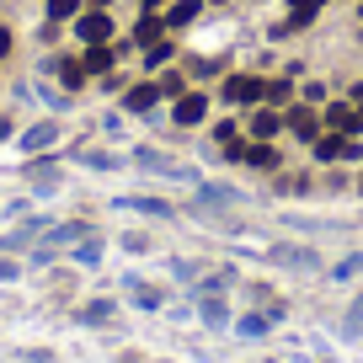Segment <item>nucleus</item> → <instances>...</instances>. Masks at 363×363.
Listing matches in <instances>:
<instances>
[{"label":"nucleus","instance_id":"26","mask_svg":"<svg viewBox=\"0 0 363 363\" xmlns=\"http://www.w3.org/2000/svg\"><path fill=\"white\" fill-rule=\"evenodd\" d=\"M91 235V225H86V219H69V225H54V230H48V246H69V240H86Z\"/></svg>","mask_w":363,"mask_h":363},{"label":"nucleus","instance_id":"3","mask_svg":"<svg viewBox=\"0 0 363 363\" xmlns=\"http://www.w3.org/2000/svg\"><path fill=\"white\" fill-rule=\"evenodd\" d=\"M267 262L284 272H320V251L315 246H294V240H278V246H267Z\"/></svg>","mask_w":363,"mask_h":363},{"label":"nucleus","instance_id":"13","mask_svg":"<svg viewBox=\"0 0 363 363\" xmlns=\"http://www.w3.org/2000/svg\"><path fill=\"white\" fill-rule=\"evenodd\" d=\"M198 16H203V0H177V6H166V33H182V27H193Z\"/></svg>","mask_w":363,"mask_h":363},{"label":"nucleus","instance_id":"15","mask_svg":"<svg viewBox=\"0 0 363 363\" xmlns=\"http://www.w3.org/2000/svg\"><path fill=\"white\" fill-rule=\"evenodd\" d=\"M272 331V315L267 310H246V315H235V337L240 342H262Z\"/></svg>","mask_w":363,"mask_h":363},{"label":"nucleus","instance_id":"45","mask_svg":"<svg viewBox=\"0 0 363 363\" xmlns=\"http://www.w3.org/2000/svg\"><path fill=\"white\" fill-rule=\"evenodd\" d=\"M358 134H363V107H358Z\"/></svg>","mask_w":363,"mask_h":363},{"label":"nucleus","instance_id":"11","mask_svg":"<svg viewBox=\"0 0 363 363\" xmlns=\"http://www.w3.org/2000/svg\"><path fill=\"white\" fill-rule=\"evenodd\" d=\"M22 177L33 182V193H54V187H59V166H54V155L27 160V166H22Z\"/></svg>","mask_w":363,"mask_h":363},{"label":"nucleus","instance_id":"12","mask_svg":"<svg viewBox=\"0 0 363 363\" xmlns=\"http://www.w3.org/2000/svg\"><path fill=\"white\" fill-rule=\"evenodd\" d=\"M48 145H59V123H54V118H43V123L22 128V150H27V155H43Z\"/></svg>","mask_w":363,"mask_h":363},{"label":"nucleus","instance_id":"35","mask_svg":"<svg viewBox=\"0 0 363 363\" xmlns=\"http://www.w3.org/2000/svg\"><path fill=\"white\" fill-rule=\"evenodd\" d=\"M171 272H177L182 284H198V278H203V267H198V262H187V257H177V262H171Z\"/></svg>","mask_w":363,"mask_h":363},{"label":"nucleus","instance_id":"1","mask_svg":"<svg viewBox=\"0 0 363 363\" xmlns=\"http://www.w3.org/2000/svg\"><path fill=\"white\" fill-rule=\"evenodd\" d=\"M134 160H139V171H150V177H166V182H187V187H198V166H187V160H177V155H166V150H155V145H139L134 150Z\"/></svg>","mask_w":363,"mask_h":363},{"label":"nucleus","instance_id":"27","mask_svg":"<svg viewBox=\"0 0 363 363\" xmlns=\"http://www.w3.org/2000/svg\"><path fill=\"white\" fill-rule=\"evenodd\" d=\"M128 294H134V305L139 310H160V305H166V289H150V284H139V278H128Z\"/></svg>","mask_w":363,"mask_h":363},{"label":"nucleus","instance_id":"39","mask_svg":"<svg viewBox=\"0 0 363 363\" xmlns=\"http://www.w3.org/2000/svg\"><path fill=\"white\" fill-rule=\"evenodd\" d=\"M16 272H22V267H16L11 257H0V278H16Z\"/></svg>","mask_w":363,"mask_h":363},{"label":"nucleus","instance_id":"23","mask_svg":"<svg viewBox=\"0 0 363 363\" xmlns=\"http://www.w3.org/2000/svg\"><path fill=\"white\" fill-rule=\"evenodd\" d=\"M171 59H177V43H171V38L150 43V48H145V75H160V69H166Z\"/></svg>","mask_w":363,"mask_h":363},{"label":"nucleus","instance_id":"8","mask_svg":"<svg viewBox=\"0 0 363 363\" xmlns=\"http://www.w3.org/2000/svg\"><path fill=\"white\" fill-rule=\"evenodd\" d=\"M193 203H208V208H246V193L240 187H230V182H198V193H193Z\"/></svg>","mask_w":363,"mask_h":363},{"label":"nucleus","instance_id":"17","mask_svg":"<svg viewBox=\"0 0 363 363\" xmlns=\"http://www.w3.org/2000/svg\"><path fill=\"white\" fill-rule=\"evenodd\" d=\"M118 54H123V48H113V43H96V48H86V59H80V65H86V75H113Z\"/></svg>","mask_w":363,"mask_h":363},{"label":"nucleus","instance_id":"21","mask_svg":"<svg viewBox=\"0 0 363 363\" xmlns=\"http://www.w3.org/2000/svg\"><path fill=\"white\" fill-rule=\"evenodd\" d=\"M294 86H299L294 75H272L267 80V107H284L289 113V107H294Z\"/></svg>","mask_w":363,"mask_h":363},{"label":"nucleus","instance_id":"46","mask_svg":"<svg viewBox=\"0 0 363 363\" xmlns=\"http://www.w3.org/2000/svg\"><path fill=\"white\" fill-rule=\"evenodd\" d=\"M358 193H363V177H358Z\"/></svg>","mask_w":363,"mask_h":363},{"label":"nucleus","instance_id":"47","mask_svg":"<svg viewBox=\"0 0 363 363\" xmlns=\"http://www.w3.org/2000/svg\"><path fill=\"white\" fill-rule=\"evenodd\" d=\"M358 16H363V0H358Z\"/></svg>","mask_w":363,"mask_h":363},{"label":"nucleus","instance_id":"20","mask_svg":"<svg viewBox=\"0 0 363 363\" xmlns=\"http://www.w3.org/2000/svg\"><path fill=\"white\" fill-rule=\"evenodd\" d=\"M48 69H54V75H59V86H65L69 96H75V91L86 86V65H80V59H54V65H48Z\"/></svg>","mask_w":363,"mask_h":363},{"label":"nucleus","instance_id":"14","mask_svg":"<svg viewBox=\"0 0 363 363\" xmlns=\"http://www.w3.org/2000/svg\"><path fill=\"white\" fill-rule=\"evenodd\" d=\"M198 320H203L208 331H225V326H230V305H225V294H203V299H198Z\"/></svg>","mask_w":363,"mask_h":363},{"label":"nucleus","instance_id":"24","mask_svg":"<svg viewBox=\"0 0 363 363\" xmlns=\"http://www.w3.org/2000/svg\"><path fill=\"white\" fill-rule=\"evenodd\" d=\"M310 160H315V166H337L342 160V134H320L315 145H310Z\"/></svg>","mask_w":363,"mask_h":363},{"label":"nucleus","instance_id":"9","mask_svg":"<svg viewBox=\"0 0 363 363\" xmlns=\"http://www.w3.org/2000/svg\"><path fill=\"white\" fill-rule=\"evenodd\" d=\"M123 113H128V118H150V113H160V86H155V75L123 91Z\"/></svg>","mask_w":363,"mask_h":363},{"label":"nucleus","instance_id":"37","mask_svg":"<svg viewBox=\"0 0 363 363\" xmlns=\"http://www.w3.org/2000/svg\"><path fill=\"white\" fill-rule=\"evenodd\" d=\"M123 251H134V257H145V251H150V240H145V235H123Z\"/></svg>","mask_w":363,"mask_h":363},{"label":"nucleus","instance_id":"22","mask_svg":"<svg viewBox=\"0 0 363 363\" xmlns=\"http://www.w3.org/2000/svg\"><path fill=\"white\" fill-rule=\"evenodd\" d=\"M118 208H134V214H150V219H171L177 214L166 198H118Z\"/></svg>","mask_w":363,"mask_h":363},{"label":"nucleus","instance_id":"5","mask_svg":"<svg viewBox=\"0 0 363 363\" xmlns=\"http://www.w3.org/2000/svg\"><path fill=\"white\" fill-rule=\"evenodd\" d=\"M225 102H235L240 113H246V107H262L267 102V80L262 75H230L225 80Z\"/></svg>","mask_w":363,"mask_h":363},{"label":"nucleus","instance_id":"29","mask_svg":"<svg viewBox=\"0 0 363 363\" xmlns=\"http://www.w3.org/2000/svg\"><path fill=\"white\" fill-rule=\"evenodd\" d=\"M43 6H48V22H75L86 11V0H43Z\"/></svg>","mask_w":363,"mask_h":363},{"label":"nucleus","instance_id":"43","mask_svg":"<svg viewBox=\"0 0 363 363\" xmlns=\"http://www.w3.org/2000/svg\"><path fill=\"white\" fill-rule=\"evenodd\" d=\"M0 139H11V118H0Z\"/></svg>","mask_w":363,"mask_h":363},{"label":"nucleus","instance_id":"4","mask_svg":"<svg viewBox=\"0 0 363 363\" xmlns=\"http://www.w3.org/2000/svg\"><path fill=\"white\" fill-rule=\"evenodd\" d=\"M278 134H289V113L284 107H251L246 113V139H278Z\"/></svg>","mask_w":363,"mask_h":363},{"label":"nucleus","instance_id":"16","mask_svg":"<svg viewBox=\"0 0 363 363\" xmlns=\"http://www.w3.org/2000/svg\"><path fill=\"white\" fill-rule=\"evenodd\" d=\"M48 230H54V225H48V219H27V225H16L11 235H6V251H27V246H33V240H43Z\"/></svg>","mask_w":363,"mask_h":363},{"label":"nucleus","instance_id":"10","mask_svg":"<svg viewBox=\"0 0 363 363\" xmlns=\"http://www.w3.org/2000/svg\"><path fill=\"white\" fill-rule=\"evenodd\" d=\"M320 123H326V134H358V107L331 96V102L320 107Z\"/></svg>","mask_w":363,"mask_h":363},{"label":"nucleus","instance_id":"32","mask_svg":"<svg viewBox=\"0 0 363 363\" xmlns=\"http://www.w3.org/2000/svg\"><path fill=\"white\" fill-rule=\"evenodd\" d=\"M86 166H91V171H118L123 160H118L113 150H86Z\"/></svg>","mask_w":363,"mask_h":363},{"label":"nucleus","instance_id":"44","mask_svg":"<svg viewBox=\"0 0 363 363\" xmlns=\"http://www.w3.org/2000/svg\"><path fill=\"white\" fill-rule=\"evenodd\" d=\"M113 363H139V358H134V352H123V358H113Z\"/></svg>","mask_w":363,"mask_h":363},{"label":"nucleus","instance_id":"40","mask_svg":"<svg viewBox=\"0 0 363 363\" xmlns=\"http://www.w3.org/2000/svg\"><path fill=\"white\" fill-rule=\"evenodd\" d=\"M11 54V33H6V27H0V59Z\"/></svg>","mask_w":363,"mask_h":363},{"label":"nucleus","instance_id":"25","mask_svg":"<svg viewBox=\"0 0 363 363\" xmlns=\"http://www.w3.org/2000/svg\"><path fill=\"white\" fill-rule=\"evenodd\" d=\"M160 38H166V22H160V16H139V22H134V38H128V43L150 48V43H160Z\"/></svg>","mask_w":363,"mask_h":363},{"label":"nucleus","instance_id":"48","mask_svg":"<svg viewBox=\"0 0 363 363\" xmlns=\"http://www.w3.org/2000/svg\"><path fill=\"white\" fill-rule=\"evenodd\" d=\"M352 6H358V0H352Z\"/></svg>","mask_w":363,"mask_h":363},{"label":"nucleus","instance_id":"6","mask_svg":"<svg viewBox=\"0 0 363 363\" xmlns=\"http://www.w3.org/2000/svg\"><path fill=\"white\" fill-rule=\"evenodd\" d=\"M113 33H118V22L107 11H80L75 16V38L86 48H96V43H113Z\"/></svg>","mask_w":363,"mask_h":363},{"label":"nucleus","instance_id":"36","mask_svg":"<svg viewBox=\"0 0 363 363\" xmlns=\"http://www.w3.org/2000/svg\"><path fill=\"white\" fill-rule=\"evenodd\" d=\"M284 22H289V33H305V27H315V11H289Z\"/></svg>","mask_w":363,"mask_h":363},{"label":"nucleus","instance_id":"19","mask_svg":"<svg viewBox=\"0 0 363 363\" xmlns=\"http://www.w3.org/2000/svg\"><path fill=\"white\" fill-rule=\"evenodd\" d=\"M113 315H118V299H91V305H80V310H75L80 326H107Z\"/></svg>","mask_w":363,"mask_h":363},{"label":"nucleus","instance_id":"7","mask_svg":"<svg viewBox=\"0 0 363 363\" xmlns=\"http://www.w3.org/2000/svg\"><path fill=\"white\" fill-rule=\"evenodd\" d=\"M289 134H294L299 145H315V139L326 134V123H320V107L294 102V107H289Z\"/></svg>","mask_w":363,"mask_h":363},{"label":"nucleus","instance_id":"31","mask_svg":"<svg viewBox=\"0 0 363 363\" xmlns=\"http://www.w3.org/2000/svg\"><path fill=\"white\" fill-rule=\"evenodd\" d=\"M75 262H80V267H96V262H102V240H80V246H75Z\"/></svg>","mask_w":363,"mask_h":363},{"label":"nucleus","instance_id":"30","mask_svg":"<svg viewBox=\"0 0 363 363\" xmlns=\"http://www.w3.org/2000/svg\"><path fill=\"white\" fill-rule=\"evenodd\" d=\"M342 337H347V342H358V337H363V294L352 299L347 315H342Z\"/></svg>","mask_w":363,"mask_h":363},{"label":"nucleus","instance_id":"18","mask_svg":"<svg viewBox=\"0 0 363 363\" xmlns=\"http://www.w3.org/2000/svg\"><path fill=\"white\" fill-rule=\"evenodd\" d=\"M155 86H160V102H177V96H182V91H193V75H187V69H160V75H155Z\"/></svg>","mask_w":363,"mask_h":363},{"label":"nucleus","instance_id":"38","mask_svg":"<svg viewBox=\"0 0 363 363\" xmlns=\"http://www.w3.org/2000/svg\"><path fill=\"white\" fill-rule=\"evenodd\" d=\"M320 6L326 0H289V11H315V16H320Z\"/></svg>","mask_w":363,"mask_h":363},{"label":"nucleus","instance_id":"42","mask_svg":"<svg viewBox=\"0 0 363 363\" xmlns=\"http://www.w3.org/2000/svg\"><path fill=\"white\" fill-rule=\"evenodd\" d=\"M107 6H113V0H86V11H107Z\"/></svg>","mask_w":363,"mask_h":363},{"label":"nucleus","instance_id":"34","mask_svg":"<svg viewBox=\"0 0 363 363\" xmlns=\"http://www.w3.org/2000/svg\"><path fill=\"white\" fill-rule=\"evenodd\" d=\"M305 102L310 107H326L331 102V86H326V80H305Z\"/></svg>","mask_w":363,"mask_h":363},{"label":"nucleus","instance_id":"33","mask_svg":"<svg viewBox=\"0 0 363 363\" xmlns=\"http://www.w3.org/2000/svg\"><path fill=\"white\" fill-rule=\"evenodd\" d=\"M208 134H214V145H230V139H240V118H219Z\"/></svg>","mask_w":363,"mask_h":363},{"label":"nucleus","instance_id":"2","mask_svg":"<svg viewBox=\"0 0 363 363\" xmlns=\"http://www.w3.org/2000/svg\"><path fill=\"white\" fill-rule=\"evenodd\" d=\"M208 113H214V102H208V91H203V86L182 91L177 102H171V123H177V128H203Z\"/></svg>","mask_w":363,"mask_h":363},{"label":"nucleus","instance_id":"28","mask_svg":"<svg viewBox=\"0 0 363 363\" xmlns=\"http://www.w3.org/2000/svg\"><path fill=\"white\" fill-rule=\"evenodd\" d=\"M358 272H363V251H347L342 262H331V284H352Z\"/></svg>","mask_w":363,"mask_h":363},{"label":"nucleus","instance_id":"41","mask_svg":"<svg viewBox=\"0 0 363 363\" xmlns=\"http://www.w3.org/2000/svg\"><path fill=\"white\" fill-rule=\"evenodd\" d=\"M155 11H166V0H145V16H155Z\"/></svg>","mask_w":363,"mask_h":363}]
</instances>
